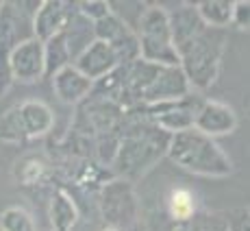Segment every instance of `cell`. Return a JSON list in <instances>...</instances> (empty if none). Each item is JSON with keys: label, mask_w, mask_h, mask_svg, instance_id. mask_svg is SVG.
I'll return each instance as SVG.
<instances>
[{"label": "cell", "mask_w": 250, "mask_h": 231, "mask_svg": "<svg viewBox=\"0 0 250 231\" xmlns=\"http://www.w3.org/2000/svg\"><path fill=\"white\" fill-rule=\"evenodd\" d=\"M167 144H170V133L155 127L148 120L124 114L120 124L118 151L109 163L111 177L128 184L142 179L167 153Z\"/></svg>", "instance_id": "cell-1"}, {"label": "cell", "mask_w": 250, "mask_h": 231, "mask_svg": "<svg viewBox=\"0 0 250 231\" xmlns=\"http://www.w3.org/2000/svg\"><path fill=\"white\" fill-rule=\"evenodd\" d=\"M166 155L183 170L207 179H224L235 170L230 157L218 146V142L198 133L196 129L170 136Z\"/></svg>", "instance_id": "cell-2"}, {"label": "cell", "mask_w": 250, "mask_h": 231, "mask_svg": "<svg viewBox=\"0 0 250 231\" xmlns=\"http://www.w3.org/2000/svg\"><path fill=\"white\" fill-rule=\"evenodd\" d=\"M227 48V33L224 28L207 26L200 35L185 42L176 48L179 52V68L185 74L191 92H205L215 83L220 74V64Z\"/></svg>", "instance_id": "cell-3"}, {"label": "cell", "mask_w": 250, "mask_h": 231, "mask_svg": "<svg viewBox=\"0 0 250 231\" xmlns=\"http://www.w3.org/2000/svg\"><path fill=\"white\" fill-rule=\"evenodd\" d=\"M137 42H139V59L161 66V68L179 66V52H176V46L172 42L166 7L148 4L144 9L142 16H139Z\"/></svg>", "instance_id": "cell-4"}, {"label": "cell", "mask_w": 250, "mask_h": 231, "mask_svg": "<svg viewBox=\"0 0 250 231\" xmlns=\"http://www.w3.org/2000/svg\"><path fill=\"white\" fill-rule=\"evenodd\" d=\"M100 214L107 227L115 231L131 229L139 218V203L133 184L115 179V177L107 181L100 190Z\"/></svg>", "instance_id": "cell-5"}, {"label": "cell", "mask_w": 250, "mask_h": 231, "mask_svg": "<svg viewBox=\"0 0 250 231\" xmlns=\"http://www.w3.org/2000/svg\"><path fill=\"white\" fill-rule=\"evenodd\" d=\"M42 0L33 2H0V50L11 52L33 35V16Z\"/></svg>", "instance_id": "cell-6"}, {"label": "cell", "mask_w": 250, "mask_h": 231, "mask_svg": "<svg viewBox=\"0 0 250 231\" xmlns=\"http://www.w3.org/2000/svg\"><path fill=\"white\" fill-rule=\"evenodd\" d=\"M94 37L104 44L111 46V50L118 55L120 66L133 64L139 59V42L137 33L126 24V20L111 11L109 16H104L103 20L94 22Z\"/></svg>", "instance_id": "cell-7"}, {"label": "cell", "mask_w": 250, "mask_h": 231, "mask_svg": "<svg viewBox=\"0 0 250 231\" xmlns=\"http://www.w3.org/2000/svg\"><path fill=\"white\" fill-rule=\"evenodd\" d=\"M194 129L211 139L229 136L237 129V114L233 112L230 105L222 103V100L203 98L194 118Z\"/></svg>", "instance_id": "cell-8"}, {"label": "cell", "mask_w": 250, "mask_h": 231, "mask_svg": "<svg viewBox=\"0 0 250 231\" xmlns=\"http://www.w3.org/2000/svg\"><path fill=\"white\" fill-rule=\"evenodd\" d=\"M189 83H187L185 74L179 66H172V68H159L157 76L152 79V83L144 90L139 105H159V103H172V100H181L185 96H189ZM133 109V107H131Z\"/></svg>", "instance_id": "cell-9"}, {"label": "cell", "mask_w": 250, "mask_h": 231, "mask_svg": "<svg viewBox=\"0 0 250 231\" xmlns=\"http://www.w3.org/2000/svg\"><path fill=\"white\" fill-rule=\"evenodd\" d=\"M9 68L13 81L20 83H37L44 79V44L35 37L22 42L9 52Z\"/></svg>", "instance_id": "cell-10"}, {"label": "cell", "mask_w": 250, "mask_h": 231, "mask_svg": "<svg viewBox=\"0 0 250 231\" xmlns=\"http://www.w3.org/2000/svg\"><path fill=\"white\" fill-rule=\"evenodd\" d=\"M74 13H76V2L42 0L37 13L33 16V35H35V40L46 42L50 37L63 33Z\"/></svg>", "instance_id": "cell-11"}, {"label": "cell", "mask_w": 250, "mask_h": 231, "mask_svg": "<svg viewBox=\"0 0 250 231\" xmlns=\"http://www.w3.org/2000/svg\"><path fill=\"white\" fill-rule=\"evenodd\" d=\"M72 66H74L81 74L87 76L89 81H98V79H103V76L111 74L120 66V59L109 44H104V42H100V40H94L79 57H74Z\"/></svg>", "instance_id": "cell-12"}, {"label": "cell", "mask_w": 250, "mask_h": 231, "mask_svg": "<svg viewBox=\"0 0 250 231\" xmlns=\"http://www.w3.org/2000/svg\"><path fill=\"white\" fill-rule=\"evenodd\" d=\"M167 11V22H170V33H172V42L179 48L185 42L194 40L196 35L205 31V24L200 20L196 4L191 2H179L174 9H166Z\"/></svg>", "instance_id": "cell-13"}, {"label": "cell", "mask_w": 250, "mask_h": 231, "mask_svg": "<svg viewBox=\"0 0 250 231\" xmlns=\"http://www.w3.org/2000/svg\"><path fill=\"white\" fill-rule=\"evenodd\" d=\"M91 85H94V81L81 74L74 66H68L52 76V90H55L57 98L65 105H79L87 100L91 94Z\"/></svg>", "instance_id": "cell-14"}, {"label": "cell", "mask_w": 250, "mask_h": 231, "mask_svg": "<svg viewBox=\"0 0 250 231\" xmlns=\"http://www.w3.org/2000/svg\"><path fill=\"white\" fill-rule=\"evenodd\" d=\"M18 114H20L22 127L26 131L28 142L37 138H44L46 133L52 131L55 127V114L48 107L44 100H24L22 105H18Z\"/></svg>", "instance_id": "cell-15"}, {"label": "cell", "mask_w": 250, "mask_h": 231, "mask_svg": "<svg viewBox=\"0 0 250 231\" xmlns=\"http://www.w3.org/2000/svg\"><path fill=\"white\" fill-rule=\"evenodd\" d=\"M48 214H50L52 231H72L79 220V208H76L74 199L63 190L55 192V196L50 199Z\"/></svg>", "instance_id": "cell-16"}, {"label": "cell", "mask_w": 250, "mask_h": 231, "mask_svg": "<svg viewBox=\"0 0 250 231\" xmlns=\"http://www.w3.org/2000/svg\"><path fill=\"white\" fill-rule=\"evenodd\" d=\"M166 209L167 216L174 220V225L187 223L194 216H198V203H196V194L187 187H172L167 192L166 199Z\"/></svg>", "instance_id": "cell-17"}, {"label": "cell", "mask_w": 250, "mask_h": 231, "mask_svg": "<svg viewBox=\"0 0 250 231\" xmlns=\"http://www.w3.org/2000/svg\"><path fill=\"white\" fill-rule=\"evenodd\" d=\"M63 35H65V42H68L72 61H74V57H79L81 52H83L85 48H87L91 42L96 40V37H94V24H91L89 20H85L79 11L70 18V22H68V26H65Z\"/></svg>", "instance_id": "cell-18"}, {"label": "cell", "mask_w": 250, "mask_h": 231, "mask_svg": "<svg viewBox=\"0 0 250 231\" xmlns=\"http://www.w3.org/2000/svg\"><path fill=\"white\" fill-rule=\"evenodd\" d=\"M42 44H44V68H46L44 76L52 79L59 70L72 66V55H70V48H68V42H65L63 33L42 42Z\"/></svg>", "instance_id": "cell-19"}, {"label": "cell", "mask_w": 250, "mask_h": 231, "mask_svg": "<svg viewBox=\"0 0 250 231\" xmlns=\"http://www.w3.org/2000/svg\"><path fill=\"white\" fill-rule=\"evenodd\" d=\"M200 20L209 28H227L233 18V2L230 0H200L196 2Z\"/></svg>", "instance_id": "cell-20"}, {"label": "cell", "mask_w": 250, "mask_h": 231, "mask_svg": "<svg viewBox=\"0 0 250 231\" xmlns=\"http://www.w3.org/2000/svg\"><path fill=\"white\" fill-rule=\"evenodd\" d=\"M0 142L11 144V146L28 142L26 131L22 127L20 114H18V107H11L4 116H0Z\"/></svg>", "instance_id": "cell-21"}, {"label": "cell", "mask_w": 250, "mask_h": 231, "mask_svg": "<svg viewBox=\"0 0 250 231\" xmlns=\"http://www.w3.org/2000/svg\"><path fill=\"white\" fill-rule=\"evenodd\" d=\"M0 231H35V220L26 208L9 205L0 211Z\"/></svg>", "instance_id": "cell-22"}, {"label": "cell", "mask_w": 250, "mask_h": 231, "mask_svg": "<svg viewBox=\"0 0 250 231\" xmlns=\"http://www.w3.org/2000/svg\"><path fill=\"white\" fill-rule=\"evenodd\" d=\"M76 11H79L85 20H89L94 24V22L103 20L104 16H109L113 9H111V2H104V0H89V2H76Z\"/></svg>", "instance_id": "cell-23"}, {"label": "cell", "mask_w": 250, "mask_h": 231, "mask_svg": "<svg viewBox=\"0 0 250 231\" xmlns=\"http://www.w3.org/2000/svg\"><path fill=\"white\" fill-rule=\"evenodd\" d=\"M222 218L229 231H250V211L248 208H237L230 211H222Z\"/></svg>", "instance_id": "cell-24"}, {"label": "cell", "mask_w": 250, "mask_h": 231, "mask_svg": "<svg viewBox=\"0 0 250 231\" xmlns=\"http://www.w3.org/2000/svg\"><path fill=\"white\" fill-rule=\"evenodd\" d=\"M230 24L239 31H248L250 24V2L248 0H235L233 2V18H230Z\"/></svg>", "instance_id": "cell-25"}, {"label": "cell", "mask_w": 250, "mask_h": 231, "mask_svg": "<svg viewBox=\"0 0 250 231\" xmlns=\"http://www.w3.org/2000/svg\"><path fill=\"white\" fill-rule=\"evenodd\" d=\"M13 83L16 81H13L11 68H9V52L0 50V96L7 94Z\"/></svg>", "instance_id": "cell-26"}, {"label": "cell", "mask_w": 250, "mask_h": 231, "mask_svg": "<svg viewBox=\"0 0 250 231\" xmlns=\"http://www.w3.org/2000/svg\"><path fill=\"white\" fill-rule=\"evenodd\" d=\"M103 231H115V229H111V227H104Z\"/></svg>", "instance_id": "cell-27"}]
</instances>
